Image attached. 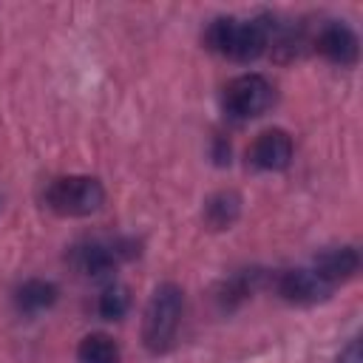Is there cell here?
I'll return each mask as SVG.
<instances>
[{
  "mask_svg": "<svg viewBox=\"0 0 363 363\" xmlns=\"http://www.w3.org/2000/svg\"><path fill=\"white\" fill-rule=\"evenodd\" d=\"M275 20L272 17H216L207 31L204 43L213 54L230 60V62H255L272 48Z\"/></svg>",
  "mask_w": 363,
  "mask_h": 363,
  "instance_id": "6da1fadb",
  "label": "cell"
},
{
  "mask_svg": "<svg viewBox=\"0 0 363 363\" xmlns=\"http://www.w3.org/2000/svg\"><path fill=\"white\" fill-rule=\"evenodd\" d=\"M184 318V289L173 281L159 284L142 312V343L150 354H167L176 346Z\"/></svg>",
  "mask_w": 363,
  "mask_h": 363,
  "instance_id": "7a4b0ae2",
  "label": "cell"
},
{
  "mask_svg": "<svg viewBox=\"0 0 363 363\" xmlns=\"http://www.w3.org/2000/svg\"><path fill=\"white\" fill-rule=\"evenodd\" d=\"M43 201L51 213L62 218H85L102 210L105 204V187L96 176L85 173H71V176H57L48 182Z\"/></svg>",
  "mask_w": 363,
  "mask_h": 363,
  "instance_id": "3957f363",
  "label": "cell"
},
{
  "mask_svg": "<svg viewBox=\"0 0 363 363\" xmlns=\"http://www.w3.org/2000/svg\"><path fill=\"white\" fill-rule=\"evenodd\" d=\"M136 255H139V244L133 238H85L68 250L65 261L77 275L99 281L113 275L125 261Z\"/></svg>",
  "mask_w": 363,
  "mask_h": 363,
  "instance_id": "277c9868",
  "label": "cell"
},
{
  "mask_svg": "<svg viewBox=\"0 0 363 363\" xmlns=\"http://www.w3.org/2000/svg\"><path fill=\"white\" fill-rule=\"evenodd\" d=\"M275 105V85L264 74H238L224 85L221 108L233 122H250L264 116Z\"/></svg>",
  "mask_w": 363,
  "mask_h": 363,
  "instance_id": "5b68a950",
  "label": "cell"
},
{
  "mask_svg": "<svg viewBox=\"0 0 363 363\" xmlns=\"http://www.w3.org/2000/svg\"><path fill=\"white\" fill-rule=\"evenodd\" d=\"M275 292L281 295V301H286L292 306H318L332 298L335 286L309 264V267L284 269L275 278Z\"/></svg>",
  "mask_w": 363,
  "mask_h": 363,
  "instance_id": "8992f818",
  "label": "cell"
},
{
  "mask_svg": "<svg viewBox=\"0 0 363 363\" xmlns=\"http://www.w3.org/2000/svg\"><path fill=\"white\" fill-rule=\"evenodd\" d=\"M292 156H295V142L292 136L284 130V128H267L261 130L250 150H247V159L255 170H264V173H278V170H286L292 164Z\"/></svg>",
  "mask_w": 363,
  "mask_h": 363,
  "instance_id": "52a82bcc",
  "label": "cell"
},
{
  "mask_svg": "<svg viewBox=\"0 0 363 363\" xmlns=\"http://www.w3.org/2000/svg\"><path fill=\"white\" fill-rule=\"evenodd\" d=\"M315 51L323 60H329L332 65L352 68L360 57V40H357L352 26H346L340 20H332L326 26H320V31L315 37Z\"/></svg>",
  "mask_w": 363,
  "mask_h": 363,
  "instance_id": "ba28073f",
  "label": "cell"
},
{
  "mask_svg": "<svg viewBox=\"0 0 363 363\" xmlns=\"http://www.w3.org/2000/svg\"><path fill=\"white\" fill-rule=\"evenodd\" d=\"M312 267L337 289V284H346L360 269V252L352 244L343 247H326L312 258Z\"/></svg>",
  "mask_w": 363,
  "mask_h": 363,
  "instance_id": "9c48e42d",
  "label": "cell"
},
{
  "mask_svg": "<svg viewBox=\"0 0 363 363\" xmlns=\"http://www.w3.org/2000/svg\"><path fill=\"white\" fill-rule=\"evenodd\" d=\"M261 278H264V272L261 269H238V272H233V275H227L221 284H218V289H216V303H218V309H224V312H233V309H238L241 303H247L252 295H255V289L261 286Z\"/></svg>",
  "mask_w": 363,
  "mask_h": 363,
  "instance_id": "30bf717a",
  "label": "cell"
},
{
  "mask_svg": "<svg viewBox=\"0 0 363 363\" xmlns=\"http://www.w3.org/2000/svg\"><path fill=\"white\" fill-rule=\"evenodd\" d=\"M60 301V286L48 278H28L14 289V306L23 315H43Z\"/></svg>",
  "mask_w": 363,
  "mask_h": 363,
  "instance_id": "8fae6325",
  "label": "cell"
},
{
  "mask_svg": "<svg viewBox=\"0 0 363 363\" xmlns=\"http://www.w3.org/2000/svg\"><path fill=\"white\" fill-rule=\"evenodd\" d=\"M241 216V196L235 190H218L204 201V221L210 230H230Z\"/></svg>",
  "mask_w": 363,
  "mask_h": 363,
  "instance_id": "7c38bea8",
  "label": "cell"
},
{
  "mask_svg": "<svg viewBox=\"0 0 363 363\" xmlns=\"http://www.w3.org/2000/svg\"><path fill=\"white\" fill-rule=\"evenodd\" d=\"M119 343L105 332H91L77 343V363H119Z\"/></svg>",
  "mask_w": 363,
  "mask_h": 363,
  "instance_id": "4fadbf2b",
  "label": "cell"
},
{
  "mask_svg": "<svg viewBox=\"0 0 363 363\" xmlns=\"http://www.w3.org/2000/svg\"><path fill=\"white\" fill-rule=\"evenodd\" d=\"M130 309V289L125 284H108L96 298V315L102 320H119Z\"/></svg>",
  "mask_w": 363,
  "mask_h": 363,
  "instance_id": "5bb4252c",
  "label": "cell"
},
{
  "mask_svg": "<svg viewBox=\"0 0 363 363\" xmlns=\"http://www.w3.org/2000/svg\"><path fill=\"white\" fill-rule=\"evenodd\" d=\"M337 363H363V352H360V337H357V335L340 349Z\"/></svg>",
  "mask_w": 363,
  "mask_h": 363,
  "instance_id": "9a60e30c",
  "label": "cell"
},
{
  "mask_svg": "<svg viewBox=\"0 0 363 363\" xmlns=\"http://www.w3.org/2000/svg\"><path fill=\"white\" fill-rule=\"evenodd\" d=\"M0 210H3V199H0Z\"/></svg>",
  "mask_w": 363,
  "mask_h": 363,
  "instance_id": "2e32d148",
  "label": "cell"
}]
</instances>
